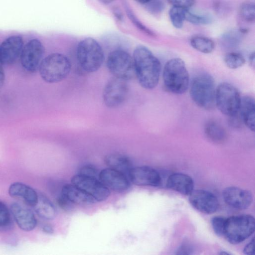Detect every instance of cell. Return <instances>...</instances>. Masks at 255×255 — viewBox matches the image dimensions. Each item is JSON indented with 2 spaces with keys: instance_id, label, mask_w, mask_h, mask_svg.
<instances>
[{
  "instance_id": "obj_26",
  "label": "cell",
  "mask_w": 255,
  "mask_h": 255,
  "mask_svg": "<svg viewBox=\"0 0 255 255\" xmlns=\"http://www.w3.org/2000/svg\"><path fill=\"white\" fill-rule=\"evenodd\" d=\"M245 30H233L224 33L221 37V43L224 46L232 48L237 46L241 42Z\"/></svg>"
},
{
  "instance_id": "obj_40",
  "label": "cell",
  "mask_w": 255,
  "mask_h": 255,
  "mask_svg": "<svg viewBox=\"0 0 255 255\" xmlns=\"http://www.w3.org/2000/svg\"><path fill=\"white\" fill-rule=\"evenodd\" d=\"M2 64L0 61V89L3 86L4 82V72L2 67Z\"/></svg>"
},
{
  "instance_id": "obj_7",
  "label": "cell",
  "mask_w": 255,
  "mask_h": 255,
  "mask_svg": "<svg viewBox=\"0 0 255 255\" xmlns=\"http://www.w3.org/2000/svg\"><path fill=\"white\" fill-rule=\"evenodd\" d=\"M106 64L115 77L128 81L135 76L133 57L125 50L116 49L111 52Z\"/></svg>"
},
{
  "instance_id": "obj_11",
  "label": "cell",
  "mask_w": 255,
  "mask_h": 255,
  "mask_svg": "<svg viewBox=\"0 0 255 255\" xmlns=\"http://www.w3.org/2000/svg\"><path fill=\"white\" fill-rule=\"evenodd\" d=\"M71 183L92 196L96 201L106 200L110 196V190L98 178L77 174L73 176Z\"/></svg>"
},
{
  "instance_id": "obj_13",
  "label": "cell",
  "mask_w": 255,
  "mask_h": 255,
  "mask_svg": "<svg viewBox=\"0 0 255 255\" xmlns=\"http://www.w3.org/2000/svg\"><path fill=\"white\" fill-rule=\"evenodd\" d=\"M23 40L20 35H12L0 45V61L2 65L13 64L20 55Z\"/></svg>"
},
{
  "instance_id": "obj_16",
  "label": "cell",
  "mask_w": 255,
  "mask_h": 255,
  "mask_svg": "<svg viewBox=\"0 0 255 255\" xmlns=\"http://www.w3.org/2000/svg\"><path fill=\"white\" fill-rule=\"evenodd\" d=\"M99 178L109 189L117 192H123L129 186L128 180L126 175L109 167L99 172Z\"/></svg>"
},
{
  "instance_id": "obj_43",
  "label": "cell",
  "mask_w": 255,
  "mask_h": 255,
  "mask_svg": "<svg viewBox=\"0 0 255 255\" xmlns=\"http://www.w3.org/2000/svg\"><path fill=\"white\" fill-rule=\"evenodd\" d=\"M249 63L251 67H252L253 69L255 68V53L254 52L251 54L249 56Z\"/></svg>"
},
{
  "instance_id": "obj_33",
  "label": "cell",
  "mask_w": 255,
  "mask_h": 255,
  "mask_svg": "<svg viewBox=\"0 0 255 255\" xmlns=\"http://www.w3.org/2000/svg\"><path fill=\"white\" fill-rule=\"evenodd\" d=\"M226 219V218L222 216H216L212 219V227L217 235L219 236H224Z\"/></svg>"
},
{
  "instance_id": "obj_15",
  "label": "cell",
  "mask_w": 255,
  "mask_h": 255,
  "mask_svg": "<svg viewBox=\"0 0 255 255\" xmlns=\"http://www.w3.org/2000/svg\"><path fill=\"white\" fill-rule=\"evenodd\" d=\"M223 197L227 204L236 209H247L253 202V195L250 191L237 187L226 188Z\"/></svg>"
},
{
  "instance_id": "obj_29",
  "label": "cell",
  "mask_w": 255,
  "mask_h": 255,
  "mask_svg": "<svg viewBox=\"0 0 255 255\" xmlns=\"http://www.w3.org/2000/svg\"><path fill=\"white\" fill-rule=\"evenodd\" d=\"M186 9L172 6L169 12V15L172 25L177 28H180L185 21V11Z\"/></svg>"
},
{
  "instance_id": "obj_8",
  "label": "cell",
  "mask_w": 255,
  "mask_h": 255,
  "mask_svg": "<svg viewBox=\"0 0 255 255\" xmlns=\"http://www.w3.org/2000/svg\"><path fill=\"white\" fill-rule=\"evenodd\" d=\"M241 97L238 90L230 83H221L216 89L215 105L224 115L230 117L239 111Z\"/></svg>"
},
{
  "instance_id": "obj_39",
  "label": "cell",
  "mask_w": 255,
  "mask_h": 255,
  "mask_svg": "<svg viewBox=\"0 0 255 255\" xmlns=\"http://www.w3.org/2000/svg\"><path fill=\"white\" fill-rule=\"evenodd\" d=\"M244 252L246 255H252L254 254V239L252 240L245 246Z\"/></svg>"
},
{
  "instance_id": "obj_17",
  "label": "cell",
  "mask_w": 255,
  "mask_h": 255,
  "mask_svg": "<svg viewBox=\"0 0 255 255\" xmlns=\"http://www.w3.org/2000/svg\"><path fill=\"white\" fill-rule=\"evenodd\" d=\"M10 213L19 228L23 231L28 232L35 228L37 220L30 209L13 203L10 206Z\"/></svg>"
},
{
  "instance_id": "obj_22",
  "label": "cell",
  "mask_w": 255,
  "mask_h": 255,
  "mask_svg": "<svg viewBox=\"0 0 255 255\" xmlns=\"http://www.w3.org/2000/svg\"><path fill=\"white\" fill-rule=\"evenodd\" d=\"M105 164L109 167L127 176L132 167V162L127 156L120 153H111L105 156Z\"/></svg>"
},
{
  "instance_id": "obj_6",
  "label": "cell",
  "mask_w": 255,
  "mask_h": 255,
  "mask_svg": "<svg viewBox=\"0 0 255 255\" xmlns=\"http://www.w3.org/2000/svg\"><path fill=\"white\" fill-rule=\"evenodd\" d=\"M254 218L248 214L239 215L226 219L224 236L232 244H239L254 232Z\"/></svg>"
},
{
  "instance_id": "obj_14",
  "label": "cell",
  "mask_w": 255,
  "mask_h": 255,
  "mask_svg": "<svg viewBox=\"0 0 255 255\" xmlns=\"http://www.w3.org/2000/svg\"><path fill=\"white\" fill-rule=\"evenodd\" d=\"M128 176L130 181L137 186H158L161 182L159 173L146 166L132 167Z\"/></svg>"
},
{
  "instance_id": "obj_27",
  "label": "cell",
  "mask_w": 255,
  "mask_h": 255,
  "mask_svg": "<svg viewBox=\"0 0 255 255\" xmlns=\"http://www.w3.org/2000/svg\"><path fill=\"white\" fill-rule=\"evenodd\" d=\"M241 18L246 22H253L255 20V3L254 0L243 2L239 10Z\"/></svg>"
},
{
  "instance_id": "obj_20",
  "label": "cell",
  "mask_w": 255,
  "mask_h": 255,
  "mask_svg": "<svg viewBox=\"0 0 255 255\" xmlns=\"http://www.w3.org/2000/svg\"><path fill=\"white\" fill-rule=\"evenodd\" d=\"M61 193L72 203L91 204L97 202L92 196L72 183L64 185Z\"/></svg>"
},
{
  "instance_id": "obj_2",
  "label": "cell",
  "mask_w": 255,
  "mask_h": 255,
  "mask_svg": "<svg viewBox=\"0 0 255 255\" xmlns=\"http://www.w3.org/2000/svg\"><path fill=\"white\" fill-rule=\"evenodd\" d=\"M190 85V95L193 101L200 108L213 110L215 105L216 88L214 78L207 73L194 77Z\"/></svg>"
},
{
  "instance_id": "obj_12",
  "label": "cell",
  "mask_w": 255,
  "mask_h": 255,
  "mask_svg": "<svg viewBox=\"0 0 255 255\" xmlns=\"http://www.w3.org/2000/svg\"><path fill=\"white\" fill-rule=\"evenodd\" d=\"M189 200L191 205L198 211L207 214L216 212L219 201L212 193L204 190H193L190 194Z\"/></svg>"
},
{
  "instance_id": "obj_44",
  "label": "cell",
  "mask_w": 255,
  "mask_h": 255,
  "mask_svg": "<svg viewBox=\"0 0 255 255\" xmlns=\"http://www.w3.org/2000/svg\"><path fill=\"white\" fill-rule=\"evenodd\" d=\"M100 3L104 4H109L114 1L115 0H98Z\"/></svg>"
},
{
  "instance_id": "obj_3",
  "label": "cell",
  "mask_w": 255,
  "mask_h": 255,
  "mask_svg": "<svg viewBox=\"0 0 255 255\" xmlns=\"http://www.w3.org/2000/svg\"><path fill=\"white\" fill-rule=\"evenodd\" d=\"M162 76L164 87L169 92L182 94L189 87V73L184 62L180 58L171 59L166 63Z\"/></svg>"
},
{
  "instance_id": "obj_18",
  "label": "cell",
  "mask_w": 255,
  "mask_h": 255,
  "mask_svg": "<svg viewBox=\"0 0 255 255\" xmlns=\"http://www.w3.org/2000/svg\"><path fill=\"white\" fill-rule=\"evenodd\" d=\"M9 195L16 199L22 200L27 205L33 207L38 200V194L32 187L21 182L12 183L8 188Z\"/></svg>"
},
{
  "instance_id": "obj_9",
  "label": "cell",
  "mask_w": 255,
  "mask_h": 255,
  "mask_svg": "<svg viewBox=\"0 0 255 255\" xmlns=\"http://www.w3.org/2000/svg\"><path fill=\"white\" fill-rule=\"evenodd\" d=\"M128 93L127 81L114 77L109 80L104 88V103L109 108H117L125 102Z\"/></svg>"
},
{
  "instance_id": "obj_37",
  "label": "cell",
  "mask_w": 255,
  "mask_h": 255,
  "mask_svg": "<svg viewBox=\"0 0 255 255\" xmlns=\"http://www.w3.org/2000/svg\"><path fill=\"white\" fill-rule=\"evenodd\" d=\"M57 203L61 209L66 211L70 209L72 204V203L61 193L57 198Z\"/></svg>"
},
{
  "instance_id": "obj_10",
  "label": "cell",
  "mask_w": 255,
  "mask_h": 255,
  "mask_svg": "<svg viewBox=\"0 0 255 255\" xmlns=\"http://www.w3.org/2000/svg\"><path fill=\"white\" fill-rule=\"evenodd\" d=\"M44 53V47L37 38L30 40L23 47L20 54L22 67L27 71L33 73L38 69Z\"/></svg>"
},
{
  "instance_id": "obj_30",
  "label": "cell",
  "mask_w": 255,
  "mask_h": 255,
  "mask_svg": "<svg viewBox=\"0 0 255 255\" xmlns=\"http://www.w3.org/2000/svg\"><path fill=\"white\" fill-rule=\"evenodd\" d=\"M11 226V213L5 204L0 201V231L8 230Z\"/></svg>"
},
{
  "instance_id": "obj_36",
  "label": "cell",
  "mask_w": 255,
  "mask_h": 255,
  "mask_svg": "<svg viewBox=\"0 0 255 255\" xmlns=\"http://www.w3.org/2000/svg\"><path fill=\"white\" fill-rule=\"evenodd\" d=\"M147 4V7L152 13H158L164 8V3L161 0H150Z\"/></svg>"
},
{
  "instance_id": "obj_1",
  "label": "cell",
  "mask_w": 255,
  "mask_h": 255,
  "mask_svg": "<svg viewBox=\"0 0 255 255\" xmlns=\"http://www.w3.org/2000/svg\"><path fill=\"white\" fill-rule=\"evenodd\" d=\"M135 77L140 86L147 90L154 89L158 84L161 72V63L152 52L143 45L137 46L133 53Z\"/></svg>"
},
{
  "instance_id": "obj_19",
  "label": "cell",
  "mask_w": 255,
  "mask_h": 255,
  "mask_svg": "<svg viewBox=\"0 0 255 255\" xmlns=\"http://www.w3.org/2000/svg\"><path fill=\"white\" fill-rule=\"evenodd\" d=\"M167 186L183 195H189L194 190V182L189 175L176 173L169 176L167 181Z\"/></svg>"
},
{
  "instance_id": "obj_5",
  "label": "cell",
  "mask_w": 255,
  "mask_h": 255,
  "mask_svg": "<svg viewBox=\"0 0 255 255\" xmlns=\"http://www.w3.org/2000/svg\"><path fill=\"white\" fill-rule=\"evenodd\" d=\"M71 64L68 58L59 53L50 54L41 61L38 67L41 78L48 83H56L69 74Z\"/></svg>"
},
{
  "instance_id": "obj_45",
  "label": "cell",
  "mask_w": 255,
  "mask_h": 255,
  "mask_svg": "<svg viewBox=\"0 0 255 255\" xmlns=\"http://www.w3.org/2000/svg\"><path fill=\"white\" fill-rule=\"evenodd\" d=\"M136 1L141 3V4H146L150 0H135Z\"/></svg>"
},
{
  "instance_id": "obj_23",
  "label": "cell",
  "mask_w": 255,
  "mask_h": 255,
  "mask_svg": "<svg viewBox=\"0 0 255 255\" xmlns=\"http://www.w3.org/2000/svg\"><path fill=\"white\" fill-rule=\"evenodd\" d=\"M37 215L45 220L53 219L56 215V210L53 204L46 196L38 194V200L33 207Z\"/></svg>"
},
{
  "instance_id": "obj_4",
  "label": "cell",
  "mask_w": 255,
  "mask_h": 255,
  "mask_svg": "<svg viewBox=\"0 0 255 255\" xmlns=\"http://www.w3.org/2000/svg\"><path fill=\"white\" fill-rule=\"evenodd\" d=\"M76 56L81 67L88 73L98 71L102 65L104 53L99 43L92 37L81 40L77 45Z\"/></svg>"
},
{
  "instance_id": "obj_35",
  "label": "cell",
  "mask_w": 255,
  "mask_h": 255,
  "mask_svg": "<svg viewBox=\"0 0 255 255\" xmlns=\"http://www.w3.org/2000/svg\"><path fill=\"white\" fill-rule=\"evenodd\" d=\"M196 0H167L168 2L173 6L188 9L195 3Z\"/></svg>"
},
{
  "instance_id": "obj_21",
  "label": "cell",
  "mask_w": 255,
  "mask_h": 255,
  "mask_svg": "<svg viewBox=\"0 0 255 255\" xmlns=\"http://www.w3.org/2000/svg\"><path fill=\"white\" fill-rule=\"evenodd\" d=\"M239 113L245 125L251 130L255 131V103L254 98L245 96L241 98Z\"/></svg>"
},
{
  "instance_id": "obj_38",
  "label": "cell",
  "mask_w": 255,
  "mask_h": 255,
  "mask_svg": "<svg viewBox=\"0 0 255 255\" xmlns=\"http://www.w3.org/2000/svg\"><path fill=\"white\" fill-rule=\"evenodd\" d=\"M229 117V124L230 126H232L234 128H240L244 124L239 111L235 115Z\"/></svg>"
},
{
  "instance_id": "obj_34",
  "label": "cell",
  "mask_w": 255,
  "mask_h": 255,
  "mask_svg": "<svg viewBox=\"0 0 255 255\" xmlns=\"http://www.w3.org/2000/svg\"><path fill=\"white\" fill-rule=\"evenodd\" d=\"M97 169L91 165H86L81 167L78 174L93 178H99V173Z\"/></svg>"
},
{
  "instance_id": "obj_28",
  "label": "cell",
  "mask_w": 255,
  "mask_h": 255,
  "mask_svg": "<svg viewBox=\"0 0 255 255\" xmlns=\"http://www.w3.org/2000/svg\"><path fill=\"white\" fill-rule=\"evenodd\" d=\"M226 65L230 69H238L244 65L246 60L244 57L240 53L231 52L224 57Z\"/></svg>"
},
{
  "instance_id": "obj_31",
  "label": "cell",
  "mask_w": 255,
  "mask_h": 255,
  "mask_svg": "<svg viewBox=\"0 0 255 255\" xmlns=\"http://www.w3.org/2000/svg\"><path fill=\"white\" fill-rule=\"evenodd\" d=\"M185 20L195 24H207L211 22V19L208 15L196 14L186 9L185 11Z\"/></svg>"
},
{
  "instance_id": "obj_42",
  "label": "cell",
  "mask_w": 255,
  "mask_h": 255,
  "mask_svg": "<svg viewBox=\"0 0 255 255\" xmlns=\"http://www.w3.org/2000/svg\"><path fill=\"white\" fill-rule=\"evenodd\" d=\"M42 230L44 232L49 234H51L54 232L53 228L49 225H44L42 227Z\"/></svg>"
},
{
  "instance_id": "obj_25",
  "label": "cell",
  "mask_w": 255,
  "mask_h": 255,
  "mask_svg": "<svg viewBox=\"0 0 255 255\" xmlns=\"http://www.w3.org/2000/svg\"><path fill=\"white\" fill-rule=\"evenodd\" d=\"M190 43L194 49L205 54L212 52L215 47V44L213 40L201 35L193 36L190 40Z\"/></svg>"
},
{
  "instance_id": "obj_41",
  "label": "cell",
  "mask_w": 255,
  "mask_h": 255,
  "mask_svg": "<svg viewBox=\"0 0 255 255\" xmlns=\"http://www.w3.org/2000/svg\"><path fill=\"white\" fill-rule=\"evenodd\" d=\"M113 13L115 15V17L119 20V21H122L123 20V15L122 13V12L120 11V9L118 8H115L113 10Z\"/></svg>"
},
{
  "instance_id": "obj_32",
  "label": "cell",
  "mask_w": 255,
  "mask_h": 255,
  "mask_svg": "<svg viewBox=\"0 0 255 255\" xmlns=\"http://www.w3.org/2000/svg\"><path fill=\"white\" fill-rule=\"evenodd\" d=\"M126 12L128 17L132 23L141 31L150 36H155V33L150 29L143 25L134 15L128 7L126 8Z\"/></svg>"
},
{
  "instance_id": "obj_24",
  "label": "cell",
  "mask_w": 255,
  "mask_h": 255,
  "mask_svg": "<svg viewBox=\"0 0 255 255\" xmlns=\"http://www.w3.org/2000/svg\"><path fill=\"white\" fill-rule=\"evenodd\" d=\"M204 131L207 137L214 143H222L227 138V132L224 128L213 120H210L206 123Z\"/></svg>"
}]
</instances>
